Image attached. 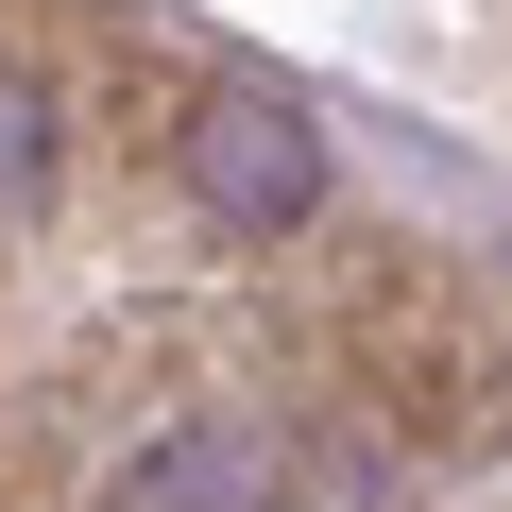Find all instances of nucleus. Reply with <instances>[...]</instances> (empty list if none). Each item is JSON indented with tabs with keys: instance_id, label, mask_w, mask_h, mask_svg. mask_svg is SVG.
I'll use <instances>...</instances> for the list:
<instances>
[{
	"instance_id": "nucleus-1",
	"label": "nucleus",
	"mask_w": 512,
	"mask_h": 512,
	"mask_svg": "<svg viewBox=\"0 0 512 512\" xmlns=\"http://www.w3.org/2000/svg\"><path fill=\"white\" fill-rule=\"evenodd\" d=\"M325 376H342V410L393 461H495L512 444V325L444 274V256H410V239H376L359 274H342Z\"/></svg>"
},
{
	"instance_id": "nucleus-2",
	"label": "nucleus",
	"mask_w": 512,
	"mask_h": 512,
	"mask_svg": "<svg viewBox=\"0 0 512 512\" xmlns=\"http://www.w3.org/2000/svg\"><path fill=\"white\" fill-rule=\"evenodd\" d=\"M154 154H171V205L205 222V239H256V256H274V239H308L325 222V120L291 103V86H239V69H205L171 120H154Z\"/></svg>"
},
{
	"instance_id": "nucleus-3",
	"label": "nucleus",
	"mask_w": 512,
	"mask_h": 512,
	"mask_svg": "<svg viewBox=\"0 0 512 512\" xmlns=\"http://www.w3.org/2000/svg\"><path fill=\"white\" fill-rule=\"evenodd\" d=\"M69 512H308V444L291 410H171L120 461H86Z\"/></svg>"
},
{
	"instance_id": "nucleus-4",
	"label": "nucleus",
	"mask_w": 512,
	"mask_h": 512,
	"mask_svg": "<svg viewBox=\"0 0 512 512\" xmlns=\"http://www.w3.org/2000/svg\"><path fill=\"white\" fill-rule=\"evenodd\" d=\"M69 154H86V103L35 69V52H0V239H35L69 205Z\"/></svg>"
}]
</instances>
